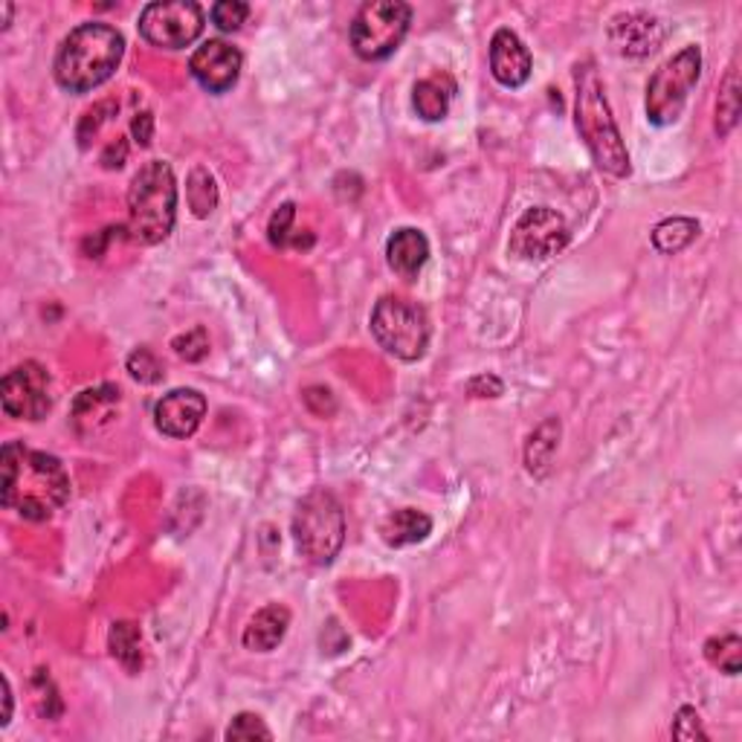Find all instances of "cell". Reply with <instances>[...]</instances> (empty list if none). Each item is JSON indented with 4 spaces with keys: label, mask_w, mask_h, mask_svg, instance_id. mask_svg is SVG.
Returning a JSON list of instances; mask_svg holds the SVG:
<instances>
[{
    "label": "cell",
    "mask_w": 742,
    "mask_h": 742,
    "mask_svg": "<svg viewBox=\"0 0 742 742\" xmlns=\"http://www.w3.org/2000/svg\"><path fill=\"white\" fill-rule=\"evenodd\" d=\"M70 499V476L64 464L41 450L9 441L0 453V502L24 519L44 523Z\"/></svg>",
    "instance_id": "cell-1"
},
{
    "label": "cell",
    "mask_w": 742,
    "mask_h": 742,
    "mask_svg": "<svg viewBox=\"0 0 742 742\" xmlns=\"http://www.w3.org/2000/svg\"><path fill=\"white\" fill-rule=\"evenodd\" d=\"M125 56V38L101 21L76 26L56 52V82L70 93H87L105 85Z\"/></svg>",
    "instance_id": "cell-2"
},
{
    "label": "cell",
    "mask_w": 742,
    "mask_h": 742,
    "mask_svg": "<svg viewBox=\"0 0 742 742\" xmlns=\"http://www.w3.org/2000/svg\"><path fill=\"white\" fill-rule=\"evenodd\" d=\"M574 85H577V101H574V122L581 131L583 143L589 148L591 160L600 171L612 178H626L630 166V152H626L621 131L615 125V117L609 110L607 91L600 82L598 70L591 61H583L574 70Z\"/></svg>",
    "instance_id": "cell-3"
},
{
    "label": "cell",
    "mask_w": 742,
    "mask_h": 742,
    "mask_svg": "<svg viewBox=\"0 0 742 742\" xmlns=\"http://www.w3.org/2000/svg\"><path fill=\"white\" fill-rule=\"evenodd\" d=\"M178 218V180L169 163L152 160L136 171L128 189V236L140 244H160Z\"/></svg>",
    "instance_id": "cell-4"
},
{
    "label": "cell",
    "mask_w": 742,
    "mask_h": 742,
    "mask_svg": "<svg viewBox=\"0 0 742 742\" xmlns=\"http://www.w3.org/2000/svg\"><path fill=\"white\" fill-rule=\"evenodd\" d=\"M294 540L308 563H334L346 542V514L334 493L313 490L299 502L294 514Z\"/></svg>",
    "instance_id": "cell-5"
},
{
    "label": "cell",
    "mask_w": 742,
    "mask_h": 742,
    "mask_svg": "<svg viewBox=\"0 0 742 742\" xmlns=\"http://www.w3.org/2000/svg\"><path fill=\"white\" fill-rule=\"evenodd\" d=\"M371 334L386 355L415 363L430 346V316L404 296H383L371 311Z\"/></svg>",
    "instance_id": "cell-6"
},
{
    "label": "cell",
    "mask_w": 742,
    "mask_h": 742,
    "mask_svg": "<svg viewBox=\"0 0 742 742\" xmlns=\"http://www.w3.org/2000/svg\"><path fill=\"white\" fill-rule=\"evenodd\" d=\"M702 76L699 47H684L653 73L647 85V119L653 125H673L682 117L687 96Z\"/></svg>",
    "instance_id": "cell-7"
},
{
    "label": "cell",
    "mask_w": 742,
    "mask_h": 742,
    "mask_svg": "<svg viewBox=\"0 0 742 742\" xmlns=\"http://www.w3.org/2000/svg\"><path fill=\"white\" fill-rule=\"evenodd\" d=\"M412 24V7L400 0L366 3L351 21V47L363 61H383L400 47Z\"/></svg>",
    "instance_id": "cell-8"
},
{
    "label": "cell",
    "mask_w": 742,
    "mask_h": 742,
    "mask_svg": "<svg viewBox=\"0 0 742 742\" xmlns=\"http://www.w3.org/2000/svg\"><path fill=\"white\" fill-rule=\"evenodd\" d=\"M203 9L194 0H163L140 12V35L160 50H183L203 33Z\"/></svg>",
    "instance_id": "cell-9"
},
{
    "label": "cell",
    "mask_w": 742,
    "mask_h": 742,
    "mask_svg": "<svg viewBox=\"0 0 742 742\" xmlns=\"http://www.w3.org/2000/svg\"><path fill=\"white\" fill-rule=\"evenodd\" d=\"M569 224L560 212L549 210V206H534L516 220L507 250L516 259H528V262H540V259H551L569 244Z\"/></svg>",
    "instance_id": "cell-10"
},
{
    "label": "cell",
    "mask_w": 742,
    "mask_h": 742,
    "mask_svg": "<svg viewBox=\"0 0 742 742\" xmlns=\"http://www.w3.org/2000/svg\"><path fill=\"white\" fill-rule=\"evenodd\" d=\"M0 404L9 418L17 421H41L44 415L50 412V374L41 363L26 360L7 371V378L0 383Z\"/></svg>",
    "instance_id": "cell-11"
},
{
    "label": "cell",
    "mask_w": 742,
    "mask_h": 742,
    "mask_svg": "<svg viewBox=\"0 0 742 742\" xmlns=\"http://www.w3.org/2000/svg\"><path fill=\"white\" fill-rule=\"evenodd\" d=\"M241 64H244V56L238 47L220 41V38H212L192 52L189 70L203 91L227 93L241 76Z\"/></svg>",
    "instance_id": "cell-12"
},
{
    "label": "cell",
    "mask_w": 742,
    "mask_h": 742,
    "mask_svg": "<svg viewBox=\"0 0 742 742\" xmlns=\"http://www.w3.org/2000/svg\"><path fill=\"white\" fill-rule=\"evenodd\" d=\"M206 415V397L198 388H175L154 406V423L169 439H189Z\"/></svg>",
    "instance_id": "cell-13"
},
{
    "label": "cell",
    "mask_w": 742,
    "mask_h": 742,
    "mask_svg": "<svg viewBox=\"0 0 742 742\" xmlns=\"http://www.w3.org/2000/svg\"><path fill=\"white\" fill-rule=\"evenodd\" d=\"M609 41L626 59H642L656 52L665 41V24L647 12H624L612 17L609 24Z\"/></svg>",
    "instance_id": "cell-14"
},
{
    "label": "cell",
    "mask_w": 742,
    "mask_h": 742,
    "mask_svg": "<svg viewBox=\"0 0 742 742\" xmlns=\"http://www.w3.org/2000/svg\"><path fill=\"white\" fill-rule=\"evenodd\" d=\"M531 52L511 29H496L490 38V73L499 85L523 87L531 79Z\"/></svg>",
    "instance_id": "cell-15"
},
{
    "label": "cell",
    "mask_w": 742,
    "mask_h": 742,
    "mask_svg": "<svg viewBox=\"0 0 742 742\" xmlns=\"http://www.w3.org/2000/svg\"><path fill=\"white\" fill-rule=\"evenodd\" d=\"M386 259L392 271L400 273V276L406 278H412L418 276V271H421L423 264H427V259H430V241H427V236H423L421 229L412 227L397 229L395 236L388 238Z\"/></svg>",
    "instance_id": "cell-16"
},
{
    "label": "cell",
    "mask_w": 742,
    "mask_h": 742,
    "mask_svg": "<svg viewBox=\"0 0 742 742\" xmlns=\"http://www.w3.org/2000/svg\"><path fill=\"white\" fill-rule=\"evenodd\" d=\"M287 626H290V612L278 603H271L262 612H255L253 621L247 624L244 647L253 649V653H271L282 644Z\"/></svg>",
    "instance_id": "cell-17"
},
{
    "label": "cell",
    "mask_w": 742,
    "mask_h": 742,
    "mask_svg": "<svg viewBox=\"0 0 742 742\" xmlns=\"http://www.w3.org/2000/svg\"><path fill=\"white\" fill-rule=\"evenodd\" d=\"M432 531V519L415 507H404V511H395L392 516H386V523L380 525V534H383V542L392 546V549H404V546H415V542H423Z\"/></svg>",
    "instance_id": "cell-18"
},
{
    "label": "cell",
    "mask_w": 742,
    "mask_h": 742,
    "mask_svg": "<svg viewBox=\"0 0 742 742\" xmlns=\"http://www.w3.org/2000/svg\"><path fill=\"white\" fill-rule=\"evenodd\" d=\"M453 93H456V87L447 76H432L418 82L412 91V105L418 117L427 119V122H439V119L447 117Z\"/></svg>",
    "instance_id": "cell-19"
},
{
    "label": "cell",
    "mask_w": 742,
    "mask_h": 742,
    "mask_svg": "<svg viewBox=\"0 0 742 742\" xmlns=\"http://www.w3.org/2000/svg\"><path fill=\"white\" fill-rule=\"evenodd\" d=\"M560 447V421L549 418L531 432V439L525 444V467L534 476H546L551 470L554 453Z\"/></svg>",
    "instance_id": "cell-20"
},
{
    "label": "cell",
    "mask_w": 742,
    "mask_h": 742,
    "mask_svg": "<svg viewBox=\"0 0 742 742\" xmlns=\"http://www.w3.org/2000/svg\"><path fill=\"white\" fill-rule=\"evenodd\" d=\"M110 656L125 667L128 673H140L143 667V649H140V630L131 621H119L110 626Z\"/></svg>",
    "instance_id": "cell-21"
},
{
    "label": "cell",
    "mask_w": 742,
    "mask_h": 742,
    "mask_svg": "<svg viewBox=\"0 0 742 742\" xmlns=\"http://www.w3.org/2000/svg\"><path fill=\"white\" fill-rule=\"evenodd\" d=\"M699 236V220L693 218H667L653 229V247L658 253L673 255L691 244Z\"/></svg>",
    "instance_id": "cell-22"
},
{
    "label": "cell",
    "mask_w": 742,
    "mask_h": 742,
    "mask_svg": "<svg viewBox=\"0 0 742 742\" xmlns=\"http://www.w3.org/2000/svg\"><path fill=\"white\" fill-rule=\"evenodd\" d=\"M740 70H737V61L728 68V76L722 82V93H719L717 101V131L719 136L731 134L740 122Z\"/></svg>",
    "instance_id": "cell-23"
},
{
    "label": "cell",
    "mask_w": 742,
    "mask_h": 742,
    "mask_svg": "<svg viewBox=\"0 0 742 742\" xmlns=\"http://www.w3.org/2000/svg\"><path fill=\"white\" fill-rule=\"evenodd\" d=\"M185 198H189V206L198 218H210L215 206H218V185L206 169H192L189 180H185Z\"/></svg>",
    "instance_id": "cell-24"
},
{
    "label": "cell",
    "mask_w": 742,
    "mask_h": 742,
    "mask_svg": "<svg viewBox=\"0 0 742 742\" xmlns=\"http://www.w3.org/2000/svg\"><path fill=\"white\" fill-rule=\"evenodd\" d=\"M117 404H119V388L117 386L85 388V392L76 397V404H73V418H76V423L93 421V415H96V418H99V415H105V418H108L110 409H113Z\"/></svg>",
    "instance_id": "cell-25"
},
{
    "label": "cell",
    "mask_w": 742,
    "mask_h": 742,
    "mask_svg": "<svg viewBox=\"0 0 742 742\" xmlns=\"http://www.w3.org/2000/svg\"><path fill=\"white\" fill-rule=\"evenodd\" d=\"M705 658L726 675H737L742 667V642L737 635H719L705 644Z\"/></svg>",
    "instance_id": "cell-26"
},
{
    "label": "cell",
    "mask_w": 742,
    "mask_h": 742,
    "mask_svg": "<svg viewBox=\"0 0 742 742\" xmlns=\"http://www.w3.org/2000/svg\"><path fill=\"white\" fill-rule=\"evenodd\" d=\"M128 371L136 383H145V386H154L163 380V366L160 360L148 351V348H136L134 355L128 357Z\"/></svg>",
    "instance_id": "cell-27"
},
{
    "label": "cell",
    "mask_w": 742,
    "mask_h": 742,
    "mask_svg": "<svg viewBox=\"0 0 742 742\" xmlns=\"http://www.w3.org/2000/svg\"><path fill=\"white\" fill-rule=\"evenodd\" d=\"M250 15V7L241 0H220L212 7V24L218 26L220 33H236L238 26L244 24Z\"/></svg>",
    "instance_id": "cell-28"
},
{
    "label": "cell",
    "mask_w": 742,
    "mask_h": 742,
    "mask_svg": "<svg viewBox=\"0 0 742 742\" xmlns=\"http://www.w3.org/2000/svg\"><path fill=\"white\" fill-rule=\"evenodd\" d=\"M227 740H273V731L264 726L259 714H238L232 726L227 728Z\"/></svg>",
    "instance_id": "cell-29"
},
{
    "label": "cell",
    "mask_w": 742,
    "mask_h": 742,
    "mask_svg": "<svg viewBox=\"0 0 742 742\" xmlns=\"http://www.w3.org/2000/svg\"><path fill=\"white\" fill-rule=\"evenodd\" d=\"M171 348H175V355L189 360V363H198V360H203V357L210 355V337H206V331L203 328H192L189 334L175 339Z\"/></svg>",
    "instance_id": "cell-30"
},
{
    "label": "cell",
    "mask_w": 742,
    "mask_h": 742,
    "mask_svg": "<svg viewBox=\"0 0 742 742\" xmlns=\"http://www.w3.org/2000/svg\"><path fill=\"white\" fill-rule=\"evenodd\" d=\"M117 101H101V105H96V108H91L82 117V125H79V143H82V148H87L91 145V136L99 134V128L105 119H110L108 113H117Z\"/></svg>",
    "instance_id": "cell-31"
},
{
    "label": "cell",
    "mask_w": 742,
    "mask_h": 742,
    "mask_svg": "<svg viewBox=\"0 0 742 742\" xmlns=\"http://www.w3.org/2000/svg\"><path fill=\"white\" fill-rule=\"evenodd\" d=\"M296 206L294 203H285L278 206V212L271 218V241L273 247H287L290 244V229H294Z\"/></svg>",
    "instance_id": "cell-32"
},
{
    "label": "cell",
    "mask_w": 742,
    "mask_h": 742,
    "mask_svg": "<svg viewBox=\"0 0 742 742\" xmlns=\"http://www.w3.org/2000/svg\"><path fill=\"white\" fill-rule=\"evenodd\" d=\"M673 737L675 740H705V731H702L699 726V714L693 708H682L679 710V717H675V726H673Z\"/></svg>",
    "instance_id": "cell-33"
},
{
    "label": "cell",
    "mask_w": 742,
    "mask_h": 742,
    "mask_svg": "<svg viewBox=\"0 0 742 742\" xmlns=\"http://www.w3.org/2000/svg\"><path fill=\"white\" fill-rule=\"evenodd\" d=\"M467 392L476 397H499L502 395V380L493 378V374H481V378H472L467 383Z\"/></svg>",
    "instance_id": "cell-34"
},
{
    "label": "cell",
    "mask_w": 742,
    "mask_h": 742,
    "mask_svg": "<svg viewBox=\"0 0 742 742\" xmlns=\"http://www.w3.org/2000/svg\"><path fill=\"white\" fill-rule=\"evenodd\" d=\"M131 134H134V140L140 145H148L152 143L154 136V117L148 113V110H143V113H136V119L131 122Z\"/></svg>",
    "instance_id": "cell-35"
},
{
    "label": "cell",
    "mask_w": 742,
    "mask_h": 742,
    "mask_svg": "<svg viewBox=\"0 0 742 742\" xmlns=\"http://www.w3.org/2000/svg\"><path fill=\"white\" fill-rule=\"evenodd\" d=\"M128 157V143L125 140H117V143H110L108 148H105V154H101V166L105 169H119L122 163H125Z\"/></svg>",
    "instance_id": "cell-36"
},
{
    "label": "cell",
    "mask_w": 742,
    "mask_h": 742,
    "mask_svg": "<svg viewBox=\"0 0 742 742\" xmlns=\"http://www.w3.org/2000/svg\"><path fill=\"white\" fill-rule=\"evenodd\" d=\"M9 719H12V687H9V679L3 675V726H9Z\"/></svg>",
    "instance_id": "cell-37"
}]
</instances>
